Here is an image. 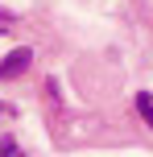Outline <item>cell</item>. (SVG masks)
Here are the masks:
<instances>
[{"label":"cell","mask_w":153,"mask_h":157,"mask_svg":"<svg viewBox=\"0 0 153 157\" xmlns=\"http://www.w3.org/2000/svg\"><path fill=\"white\" fill-rule=\"evenodd\" d=\"M29 66H33V50H29V46H17L13 54L0 62V78H21Z\"/></svg>","instance_id":"1"},{"label":"cell","mask_w":153,"mask_h":157,"mask_svg":"<svg viewBox=\"0 0 153 157\" xmlns=\"http://www.w3.org/2000/svg\"><path fill=\"white\" fill-rule=\"evenodd\" d=\"M137 112H141V120L153 128V95H149V91H141V95H137Z\"/></svg>","instance_id":"2"},{"label":"cell","mask_w":153,"mask_h":157,"mask_svg":"<svg viewBox=\"0 0 153 157\" xmlns=\"http://www.w3.org/2000/svg\"><path fill=\"white\" fill-rule=\"evenodd\" d=\"M0 157H21V149H17L13 136H4V141H0Z\"/></svg>","instance_id":"3"}]
</instances>
